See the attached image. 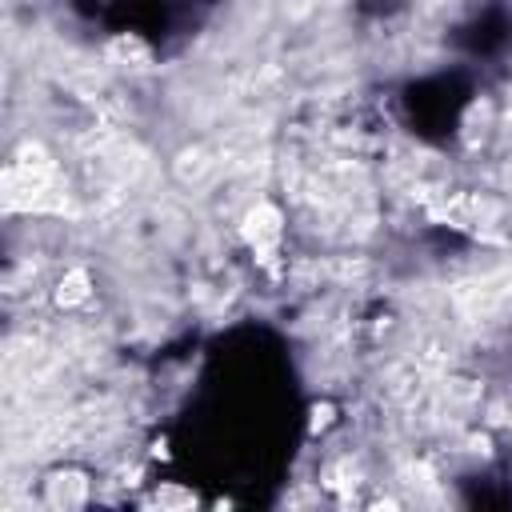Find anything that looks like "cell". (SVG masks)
Masks as SVG:
<instances>
[{"mask_svg": "<svg viewBox=\"0 0 512 512\" xmlns=\"http://www.w3.org/2000/svg\"><path fill=\"white\" fill-rule=\"evenodd\" d=\"M244 240L256 248V252H272V244L280 240V212L272 204H256L248 216H244Z\"/></svg>", "mask_w": 512, "mask_h": 512, "instance_id": "cell-1", "label": "cell"}, {"mask_svg": "<svg viewBox=\"0 0 512 512\" xmlns=\"http://www.w3.org/2000/svg\"><path fill=\"white\" fill-rule=\"evenodd\" d=\"M88 296V276L76 268V272H68L64 280H60V292H56V300L60 304H80Z\"/></svg>", "mask_w": 512, "mask_h": 512, "instance_id": "cell-3", "label": "cell"}, {"mask_svg": "<svg viewBox=\"0 0 512 512\" xmlns=\"http://www.w3.org/2000/svg\"><path fill=\"white\" fill-rule=\"evenodd\" d=\"M80 500H84V480H80V476H72V472L64 476V472H60V476L48 480V504H56V508H76Z\"/></svg>", "mask_w": 512, "mask_h": 512, "instance_id": "cell-2", "label": "cell"}]
</instances>
